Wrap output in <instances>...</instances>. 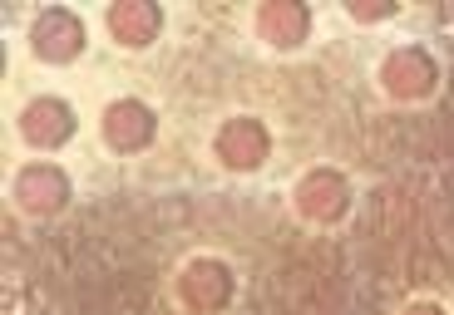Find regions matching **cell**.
I'll use <instances>...</instances> for the list:
<instances>
[{"mask_svg":"<svg viewBox=\"0 0 454 315\" xmlns=\"http://www.w3.org/2000/svg\"><path fill=\"white\" fill-rule=\"evenodd\" d=\"M30 45L50 65H69L84 50V25L74 11H40V20L30 25Z\"/></svg>","mask_w":454,"mask_h":315,"instance_id":"obj_1","label":"cell"}]
</instances>
